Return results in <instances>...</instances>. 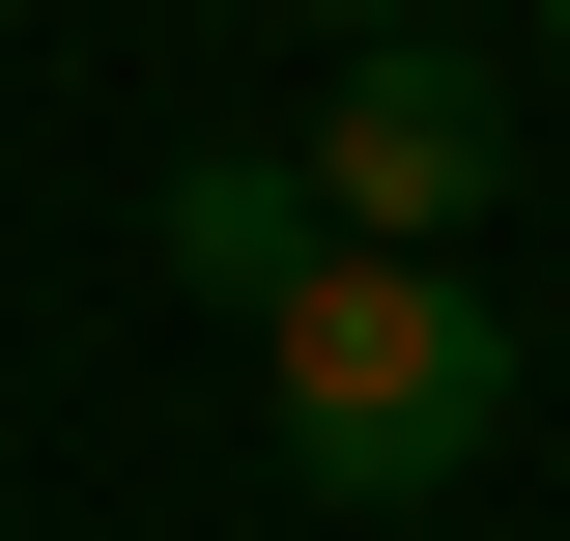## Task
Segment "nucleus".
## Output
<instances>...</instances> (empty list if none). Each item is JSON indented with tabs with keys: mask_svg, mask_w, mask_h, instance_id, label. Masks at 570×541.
<instances>
[{
	"mask_svg": "<svg viewBox=\"0 0 570 541\" xmlns=\"http://www.w3.org/2000/svg\"><path fill=\"white\" fill-rule=\"evenodd\" d=\"M257 400H285V484H314V513H428V484L513 427V314L456 257H314L257 314Z\"/></svg>",
	"mask_w": 570,
	"mask_h": 541,
	"instance_id": "1",
	"label": "nucleus"
},
{
	"mask_svg": "<svg viewBox=\"0 0 570 541\" xmlns=\"http://www.w3.org/2000/svg\"><path fill=\"white\" fill-rule=\"evenodd\" d=\"M314 200H343V257H456V228L513 200V86H456L428 29H343V86H314Z\"/></svg>",
	"mask_w": 570,
	"mask_h": 541,
	"instance_id": "2",
	"label": "nucleus"
},
{
	"mask_svg": "<svg viewBox=\"0 0 570 541\" xmlns=\"http://www.w3.org/2000/svg\"><path fill=\"white\" fill-rule=\"evenodd\" d=\"M314 257H343V200H314V171H257V142H171V285H200V314H285Z\"/></svg>",
	"mask_w": 570,
	"mask_h": 541,
	"instance_id": "3",
	"label": "nucleus"
},
{
	"mask_svg": "<svg viewBox=\"0 0 570 541\" xmlns=\"http://www.w3.org/2000/svg\"><path fill=\"white\" fill-rule=\"evenodd\" d=\"M285 29H428V0H285Z\"/></svg>",
	"mask_w": 570,
	"mask_h": 541,
	"instance_id": "4",
	"label": "nucleus"
},
{
	"mask_svg": "<svg viewBox=\"0 0 570 541\" xmlns=\"http://www.w3.org/2000/svg\"><path fill=\"white\" fill-rule=\"evenodd\" d=\"M542 29H570V0H542Z\"/></svg>",
	"mask_w": 570,
	"mask_h": 541,
	"instance_id": "5",
	"label": "nucleus"
}]
</instances>
